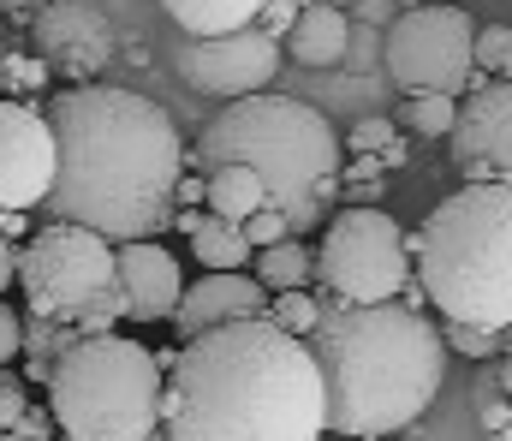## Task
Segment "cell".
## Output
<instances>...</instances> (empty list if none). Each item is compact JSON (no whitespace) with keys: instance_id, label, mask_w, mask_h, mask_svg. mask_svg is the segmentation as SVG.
Returning <instances> with one entry per match:
<instances>
[{"instance_id":"obj_23","label":"cell","mask_w":512,"mask_h":441,"mask_svg":"<svg viewBox=\"0 0 512 441\" xmlns=\"http://www.w3.org/2000/svg\"><path fill=\"white\" fill-rule=\"evenodd\" d=\"M322 310H328V298H316L310 287H292V293H274V310H268V316H274L280 328H292V334L310 340L316 322H322Z\"/></svg>"},{"instance_id":"obj_13","label":"cell","mask_w":512,"mask_h":441,"mask_svg":"<svg viewBox=\"0 0 512 441\" xmlns=\"http://www.w3.org/2000/svg\"><path fill=\"white\" fill-rule=\"evenodd\" d=\"M447 155H453V173H465V179H507L512 185V78L477 84L465 96Z\"/></svg>"},{"instance_id":"obj_34","label":"cell","mask_w":512,"mask_h":441,"mask_svg":"<svg viewBox=\"0 0 512 441\" xmlns=\"http://www.w3.org/2000/svg\"><path fill=\"white\" fill-rule=\"evenodd\" d=\"M346 191H352V203H358V197L376 203V197H382V179H346Z\"/></svg>"},{"instance_id":"obj_15","label":"cell","mask_w":512,"mask_h":441,"mask_svg":"<svg viewBox=\"0 0 512 441\" xmlns=\"http://www.w3.org/2000/svg\"><path fill=\"white\" fill-rule=\"evenodd\" d=\"M120 281L131 293V322H173L179 298H185V275L173 263L167 245L155 239H126L120 245Z\"/></svg>"},{"instance_id":"obj_29","label":"cell","mask_w":512,"mask_h":441,"mask_svg":"<svg viewBox=\"0 0 512 441\" xmlns=\"http://www.w3.org/2000/svg\"><path fill=\"white\" fill-rule=\"evenodd\" d=\"M393 138H399V132H393V120H382V114H376V120H358L346 144H352V155H382Z\"/></svg>"},{"instance_id":"obj_33","label":"cell","mask_w":512,"mask_h":441,"mask_svg":"<svg viewBox=\"0 0 512 441\" xmlns=\"http://www.w3.org/2000/svg\"><path fill=\"white\" fill-rule=\"evenodd\" d=\"M179 203H209V179H179Z\"/></svg>"},{"instance_id":"obj_22","label":"cell","mask_w":512,"mask_h":441,"mask_svg":"<svg viewBox=\"0 0 512 441\" xmlns=\"http://www.w3.org/2000/svg\"><path fill=\"white\" fill-rule=\"evenodd\" d=\"M459 96H447V90H417V96H405V108H399V126H411L417 138H453V126H459Z\"/></svg>"},{"instance_id":"obj_19","label":"cell","mask_w":512,"mask_h":441,"mask_svg":"<svg viewBox=\"0 0 512 441\" xmlns=\"http://www.w3.org/2000/svg\"><path fill=\"white\" fill-rule=\"evenodd\" d=\"M185 36H227L262 18V0H161Z\"/></svg>"},{"instance_id":"obj_18","label":"cell","mask_w":512,"mask_h":441,"mask_svg":"<svg viewBox=\"0 0 512 441\" xmlns=\"http://www.w3.org/2000/svg\"><path fill=\"white\" fill-rule=\"evenodd\" d=\"M84 340H96L84 322H60V316H36L30 310V340H24V376L30 382H54V370H60V358L72 352V346H84Z\"/></svg>"},{"instance_id":"obj_17","label":"cell","mask_w":512,"mask_h":441,"mask_svg":"<svg viewBox=\"0 0 512 441\" xmlns=\"http://www.w3.org/2000/svg\"><path fill=\"white\" fill-rule=\"evenodd\" d=\"M268 203H274V191H268V179L256 173L251 161H221V167H209V209H215V215L251 221L256 209H268Z\"/></svg>"},{"instance_id":"obj_41","label":"cell","mask_w":512,"mask_h":441,"mask_svg":"<svg viewBox=\"0 0 512 441\" xmlns=\"http://www.w3.org/2000/svg\"><path fill=\"white\" fill-rule=\"evenodd\" d=\"M60 441H72V436H60Z\"/></svg>"},{"instance_id":"obj_10","label":"cell","mask_w":512,"mask_h":441,"mask_svg":"<svg viewBox=\"0 0 512 441\" xmlns=\"http://www.w3.org/2000/svg\"><path fill=\"white\" fill-rule=\"evenodd\" d=\"M173 72L197 96L239 102V96H256L280 78V36H268L262 24L227 30V36H179L173 42Z\"/></svg>"},{"instance_id":"obj_35","label":"cell","mask_w":512,"mask_h":441,"mask_svg":"<svg viewBox=\"0 0 512 441\" xmlns=\"http://www.w3.org/2000/svg\"><path fill=\"white\" fill-rule=\"evenodd\" d=\"M382 161H387V167H399V161H405V138H393V144L382 149Z\"/></svg>"},{"instance_id":"obj_11","label":"cell","mask_w":512,"mask_h":441,"mask_svg":"<svg viewBox=\"0 0 512 441\" xmlns=\"http://www.w3.org/2000/svg\"><path fill=\"white\" fill-rule=\"evenodd\" d=\"M60 185V132L48 114L24 108L6 96L0 108V203L6 209H36Z\"/></svg>"},{"instance_id":"obj_1","label":"cell","mask_w":512,"mask_h":441,"mask_svg":"<svg viewBox=\"0 0 512 441\" xmlns=\"http://www.w3.org/2000/svg\"><path fill=\"white\" fill-rule=\"evenodd\" d=\"M48 120L60 132V185L48 197L54 221H84L114 245L179 221L185 144L161 102L96 78L60 90Z\"/></svg>"},{"instance_id":"obj_21","label":"cell","mask_w":512,"mask_h":441,"mask_svg":"<svg viewBox=\"0 0 512 441\" xmlns=\"http://www.w3.org/2000/svg\"><path fill=\"white\" fill-rule=\"evenodd\" d=\"M310 275H316V257H310L304 239H280V245H262V251H256V281H262L268 293L310 287Z\"/></svg>"},{"instance_id":"obj_5","label":"cell","mask_w":512,"mask_h":441,"mask_svg":"<svg viewBox=\"0 0 512 441\" xmlns=\"http://www.w3.org/2000/svg\"><path fill=\"white\" fill-rule=\"evenodd\" d=\"M197 161L221 167V161H251L256 173L268 179L274 203L292 215V227H310L328 215L334 191L346 185V161H340V138L334 126L292 96L256 90L227 102L203 138H197Z\"/></svg>"},{"instance_id":"obj_32","label":"cell","mask_w":512,"mask_h":441,"mask_svg":"<svg viewBox=\"0 0 512 441\" xmlns=\"http://www.w3.org/2000/svg\"><path fill=\"white\" fill-rule=\"evenodd\" d=\"M382 155H358V161H352V167H346V179H382Z\"/></svg>"},{"instance_id":"obj_6","label":"cell","mask_w":512,"mask_h":441,"mask_svg":"<svg viewBox=\"0 0 512 441\" xmlns=\"http://www.w3.org/2000/svg\"><path fill=\"white\" fill-rule=\"evenodd\" d=\"M167 358L120 340V328L72 346L48 382L54 430L72 441H155L167 430Z\"/></svg>"},{"instance_id":"obj_37","label":"cell","mask_w":512,"mask_h":441,"mask_svg":"<svg viewBox=\"0 0 512 441\" xmlns=\"http://www.w3.org/2000/svg\"><path fill=\"white\" fill-rule=\"evenodd\" d=\"M30 6H42V0H6V12H30Z\"/></svg>"},{"instance_id":"obj_24","label":"cell","mask_w":512,"mask_h":441,"mask_svg":"<svg viewBox=\"0 0 512 441\" xmlns=\"http://www.w3.org/2000/svg\"><path fill=\"white\" fill-rule=\"evenodd\" d=\"M447 328V346L465 352V358H501L512 352V328H477V322H441Z\"/></svg>"},{"instance_id":"obj_2","label":"cell","mask_w":512,"mask_h":441,"mask_svg":"<svg viewBox=\"0 0 512 441\" xmlns=\"http://www.w3.org/2000/svg\"><path fill=\"white\" fill-rule=\"evenodd\" d=\"M328 382L304 334L239 316L167 358V441H322Z\"/></svg>"},{"instance_id":"obj_27","label":"cell","mask_w":512,"mask_h":441,"mask_svg":"<svg viewBox=\"0 0 512 441\" xmlns=\"http://www.w3.org/2000/svg\"><path fill=\"white\" fill-rule=\"evenodd\" d=\"M245 233H251V245L262 251V245H280V239H292L298 227H292V215H286L280 203H268V209H256L251 221H245Z\"/></svg>"},{"instance_id":"obj_9","label":"cell","mask_w":512,"mask_h":441,"mask_svg":"<svg viewBox=\"0 0 512 441\" xmlns=\"http://www.w3.org/2000/svg\"><path fill=\"white\" fill-rule=\"evenodd\" d=\"M382 66L399 84V96H417V90L471 96V78H477V24H471V12L459 0L405 6L382 36Z\"/></svg>"},{"instance_id":"obj_36","label":"cell","mask_w":512,"mask_h":441,"mask_svg":"<svg viewBox=\"0 0 512 441\" xmlns=\"http://www.w3.org/2000/svg\"><path fill=\"white\" fill-rule=\"evenodd\" d=\"M495 376H501V388H507V394H512V352H507V358H501V364H495Z\"/></svg>"},{"instance_id":"obj_8","label":"cell","mask_w":512,"mask_h":441,"mask_svg":"<svg viewBox=\"0 0 512 441\" xmlns=\"http://www.w3.org/2000/svg\"><path fill=\"white\" fill-rule=\"evenodd\" d=\"M120 281V245L84 221H42L24 245V310L36 316H84Z\"/></svg>"},{"instance_id":"obj_40","label":"cell","mask_w":512,"mask_h":441,"mask_svg":"<svg viewBox=\"0 0 512 441\" xmlns=\"http://www.w3.org/2000/svg\"><path fill=\"white\" fill-rule=\"evenodd\" d=\"M334 6H352V0H334Z\"/></svg>"},{"instance_id":"obj_3","label":"cell","mask_w":512,"mask_h":441,"mask_svg":"<svg viewBox=\"0 0 512 441\" xmlns=\"http://www.w3.org/2000/svg\"><path fill=\"white\" fill-rule=\"evenodd\" d=\"M310 352L328 382V436L387 441L429 412L447 376V328L405 298L340 304L328 298Z\"/></svg>"},{"instance_id":"obj_39","label":"cell","mask_w":512,"mask_h":441,"mask_svg":"<svg viewBox=\"0 0 512 441\" xmlns=\"http://www.w3.org/2000/svg\"><path fill=\"white\" fill-rule=\"evenodd\" d=\"M489 441H512V418H507V430H501V436H489Z\"/></svg>"},{"instance_id":"obj_7","label":"cell","mask_w":512,"mask_h":441,"mask_svg":"<svg viewBox=\"0 0 512 441\" xmlns=\"http://www.w3.org/2000/svg\"><path fill=\"white\" fill-rule=\"evenodd\" d=\"M411 275H417V251H411L405 227L376 203H352L346 215H334L316 245V281L340 304L405 298Z\"/></svg>"},{"instance_id":"obj_30","label":"cell","mask_w":512,"mask_h":441,"mask_svg":"<svg viewBox=\"0 0 512 441\" xmlns=\"http://www.w3.org/2000/svg\"><path fill=\"white\" fill-rule=\"evenodd\" d=\"M24 340H30V316L0 310V358H6V364H18V358H24Z\"/></svg>"},{"instance_id":"obj_20","label":"cell","mask_w":512,"mask_h":441,"mask_svg":"<svg viewBox=\"0 0 512 441\" xmlns=\"http://www.w3.org/2000/svg\"><path fill=\"white\" fill-rule=\"evenodd\" d=\"M251 233H245V221H227V215H203L197 221V233H191V257L203 263V269H245L251 263Z\"/></svg>"},{"instance_id":"obj_12","label":"cell","mask_w":512,"mask_h":441,"mask_svg":"<svg viewBox=\"0 0 512 441\" xmlns=\"http://www.w3.org/2000/svg\"><path fill=\"white\" fill-rule=\"evenodd\" d=\"M30 30H36V54H42L60 78H72V84H96V78L108 72L114 48H120L114 18H108L96 0H48Z\"/></svg>"},{"instance_id":"obj_28","label":"cell","mask_w":512,"mask_h":441,"mask_svg":"<svg viewBox=\"0 0 512 441\" xmlns=\"http://www.w3.org/2000/svg\"><path fill=\"white\" fill-rule=\"evenodd\" d=\"M24 424H30V400H24L18 370L6 364V376H0V430H24Z\"/></svg>"},{"instance_id":"obj_25","label":"cell","mask_w":512,"mask_h":441,"mask_svg":"<svg viewBox=\"0 0 512 441\" xmlns=\"http://www.w3.org/2000/svg\"><path fill=\"white\" fill-rule=\"evenodd\" d=\"M477 72L489 78H512V24H477Z\"/></svg>"},{"instance_id":"obj_31","label":"cell","mask_w":512,"mask_h":441,"mask_svg":"<svg viewBox=\"0 0 512 441\" xmlns=\"http://www.w3.org/2000/svg\"><path fill=\"white\" fill-rule=\"evenodd\" d=\"M298 12H304V0H262V18H256V24H262L268 36H280V42H286V36H292V24H298Z\"/></svg>"},{"instance_id":"obj_16","label":"cell","mask_w":512,"mask_h":441,"mask_svg":"<svg viewBox=\"0 0 512 441\" xmlns=\"http://www.w3.org/2000/svg\"><path fill=\"white\" fill-rule=\"evenodd\" d=\"M352 48V24H346V6L334 0H304L292 36H286V54L298 66H340Z\"/></svg>"},{"instance_id":"obj_38","label":"cell","mask_w":512,"mask_h":441,"mask_svg":"<svg viewBox=\"0 0 512 441\" xmlns=\"http://www.w3.org/2000/svg\"><path fill=\"white\" fill-rule=\"evenodd\" d=\"M0 441H30V430H0Z\"/></svg>"},{"instance_id":"obj_4","label":"cell","mask_w":512,"mask_h":441,"mask_svg":"<svg viewBox=\"0 0 512 441\" xmlns=\"http://www.w3.org/2000/svg\"><path fill=\"white\" fill-rule=\"evenodd\" d=\"M417 287L447 322L512 328V185L465 179L411 239Z\"/></svg>"},{"instance_id":"obj_26","label":"cell","mask_w":512,"mask_h":441,"mask_svg":"<svg viewBox=\"0 0 512 441\" xmlns=\"http://www.w3.org/2000/svg\"><path fill=\"white\" fill-rule=\"evenodd\" d=\"M0 72H6V78H0L6 96H36V90H48V72H54V66H48L42 54H30V60H24V54H6Z\"/></svg>"},{"instance_id":"obj_14","label":"cell","mask_w":512,"mask_h":441,"mask_svg":"<svg viewBox=\"0 0 512 441\" xmlns=\"http://www.w3.org/2000/svg\"><path fill=\"white\" fill-rule=\"evenodd\" d=\"M274 310V293L245 275V269H209L203 281H191L185 298H179V316H173V334L179 340H197L221 322H239V316H268Z\"/></svg>"}]
</instances>
